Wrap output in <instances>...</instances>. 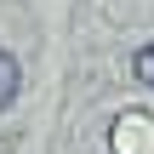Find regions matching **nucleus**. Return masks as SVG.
<instances>
[{"label":"nucleus","mask_w":154,"mask_h":154,"mask_svg":"<svg viewBox=\"0 0 154 154\" xmlns=\"http://www.w3.org/2000/svg\"><path fill=\"white\" fill-rule=\"evenodd\" d=\"M17 86H23V69H17V57H11V51H0V109L17 97Z\"/></svg>","instance_id":"nucleus-1"},{"label":"nucleus","mask_w":154,"mask_h":154,"mask_svg":"<svg viewBox=\"0 0 154 154\" xmlns=\"http://www.w3.org/2000/svg\"><path fill=\"white\" fill-rule=\"evenodd\" d=\"M131 69H137V80H149V86H154V46H143V51L131 57Z\"/></svg>","instance_id":"nucleus-2"}]
</instances>
